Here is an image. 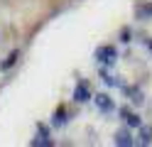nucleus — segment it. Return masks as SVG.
<instances>
[{
    "mask_svg": "<svg viewBox=\"0 0 152 147\" xmlns=\"http://www.w3.org/2000/svg\"><path fill=\"white\" fill-rule=\"evenodd\" d=\"M96 56H98V61H101V64H113L118 54H115V47H98Z\"/></svg>",
    "mask_w": 152,
    "mask_h": 147,
    "instance_id": "nucleus-1",
    "label": "nucleus"
},
{
    "mask_svg": "<svg viewBox=\"0 0 152 147\" xmlns=\"http://www.w3.org/2000/svg\"><path fill=\"white\" fill-rule=\"evenodd\" d=\"M88 98H91L88 83H79V86H76V91H74V101H79V103H86Z\"/></svg>",
    "mask_w": 152,
    "mask_h": 147,
    "instance_id": "nucleus-2",
    "label": "nucleus"
},
{
    "mask_svg": "<svg viewBox=\"0 0 152 147\" xmlns=\"http://www.w3.org/2000/svg\"><path fill=\"white\" fill-rule=\"evenodd\" d=\"M115 145L130 147V145H135V140L130 137V132H128V130H118V132H115Z\"/></svg>",
    "mask_w": 152,
    "mask_h": 147,
    "instance_id": "nucleus-3",
    "label": "nucleus"
},
{
    "mask_svg": "<svg viewBox=\"0 0 152 147\" xmlns=\"http://www.w3.org/2000/svg\"><path fill=\"white\" fill-rule=\"evenodd\" d=\"M140 145H150L152 142V127L150 125H140Z\"/></svg>",
    "mask_w": 152,
    "mask_h": 147,
    "instance_id": "nucleus-4",
    "label": "nucleus"
},
{
    "mask_svg": "<svg viewBox=\"0 0 152 147\" xmlns=\"http://www.w3.org/2000/svg\"><path fill=\"white\" fill-rule=\"evenodd\" d=\"M96 103H98V108H101V110H113V103H110V98L106 96V93H101V96H96Z\"/></svg>",
    "mask_w": 152,
    "mask_h": 147,
    "instance_id": "nucleus-5",
    "label": "nucleus"
},
{
    "mask_svg": "<svg viewBox=\"0 0 152 147\" xmlns=\"http://www.w3.org/2000/svg\"><path fill=\"white\" fill-rule=\"evenodd\" d=\"M137 17H140V20H150V17H152V3L137 5Z\"/></svg>",
    "mask_w": 152,
    "mask_h": 147,
    "instance_id": "nucleus-6",
    "label": "nucleus"
},
{
    "mask_svg": "<svg viewBox=\"0 0 152 147\" xmlns=\"http://www.w3.org/2000/svg\"><path fill=\"white\" fill-rule=\"evenodd\" d=\"M123 115H125V120H128V125L130 127H140L142 123H140V118L135 115V113H128V110H123Z\"/></svg>",
    "mask_w": 152,
    "mask_h": 147,
    "instance_id": "nucleus-7",
    "label": "nucleus"
},
{
    "mask_svg": "<svg viewBox=\"0 0 152 147\" xmlns=\"http://www.w3.org/2000/svg\"><path fill=\"white\" fill-rule=\"evenodd\" d=\"M128 96H130L132 103H142V93L137 91V88H128Z\"/></svg>",
    "mask_w": 152,
    "mask_h": 147,
    "instance_id": "nucleus-8",
    "label": "nucleus"
},
{
    "mask_svg": "<svg viewBox=\"0 0 152 147\" xmlns=\"http://www.w3.org/2000/svg\"><path fill=\"white\" fill-rule=\"evenodd\" d=\"M66 123V118H64V108L61 110H56V115H54V125H64Z\"/></svg>",
    "mask_w": 152,
    "mask_h": 147,
    "instance_id": "nucleus-9",
    "label": "nucleus"
},
{
    "mask_svg": "<svg viewBox=\"0 0 152 147\" xmlns=\"http://www.w3.org/2000/svg\"><path fill=\"white\" fill-rule=\"evenodd\" d=\"M15 61H17V52H12V54H10V56H7V61H5V64H3V69H7V66H12V64H15Z\"/></svg>",
    "mask_w": 152,
    "mask_h": 147,
    "instance_id": "nucleus-10",
    "label": "nucleus"
},
{
    "mask_svg": "<svg viewBox=\"0 0 152 147\" xmlns=\"http://www.w3.org/2000/svg\"><path fill=\"white\" fill-rule=\"evenodd\" d=\"M145 44H147V47L152 49V37H150V39H145Z\"/></svg>",
    "mask_w": 152,
    "mask_h": 147,
    "instance_id": "nucleus-11",
    "label": "nucleus"
}]
</instances>
